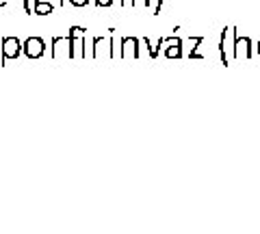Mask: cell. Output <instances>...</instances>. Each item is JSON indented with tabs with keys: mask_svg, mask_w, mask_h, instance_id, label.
I'll list each match as a JSON object with an SVG mask.
<instances>
[{
	"mask_svg": "<svg viewBox=\"0 0 260 234\" xmlns=\"http://www.w3.org/2000/svg\"><path fill=\"white\" fill-rule=\"evenodd\" d=\"M46 39L44 37H39V35H30V37H26V42L22 44V50H24V54L28 56V59H42L44 56V52H46Z\"/></svg>",
	"mask_w": 260,
	"mask_h": 234,
	"instance_id": "6da1fadb",
	"label": "cell"
},
{
	"mask_svg": "<svg viewBox=\"0 0 260 234\" xmlns=\"http://www.w3.org/2000/svg\"><path fill=\"white\" fill-rule=\"evenodd\" d=\"M22 52V42L18 37H3V65H7L9 59H18Z\"/></svg>",
	"mask_w": 260,
	"mask_h": 234,
	"instance_id": "7a4b0ae2",
	"label": "cell"
},
{
	"mask_svg": "<svg viewBox=\"0 0 260 234\" xmlns=\"http://www.w3.org/2000/svg\"><path fill=\"white\" fill-rule=\"evenodd\" d=\"M232 59L234 61H247V59H251V39L249 37L237 35V39H234Z\"/></svg>",
	"mask_w": 260,
	"mask_h": 234,
	"instance_id": "3957f363",
	"label": "cell"
},
{
	"mask_svg": "<svg viewBox=\"0 0 260 234\" xmlns=\"http://www.w3.org/2000/svg\"><path fill=\"white\" fill-rule=\"evenodd\" d=\"M52 59H59V56H68V59H74L72 54V42H70V35L68 37H59L54 35L52 37Z\"/></svg>",
	"mask_w": 260,
	"mask_h": 234,
	"instance_id": "277c9868",
	"label": "cell"
},
{
	"mask_svg": "<svg viewBox=\"0 0 260 234\" xmlns=\"http://www.w3.org/2000/svg\"><path fill=\"white\" fill-rule=\"evenodd\" d=\"M139 39L137 37H124L119 44V56L121 59H139Z\"/></svg>",
	"mask_w": 260,
	"mask_h": 234,
	"instance_id": "5b68a950",
	"label": "cell"
},
{
	"mask_svg": "<svg viewBox=\"0 0 260 234\" xmlns=\"http://www.w3.org/2000/svg\"><path fill=\"white\" fill-rule=\"evenodd\" d=\"M165 56L167 59H182V39L174 35V37H165Z\"/></svg>",
	"mask_w": 260,
	"mask_h": 234,
	"instance_id": "8992f818",
	"label": "cell"
},
{
	"mask_svg": "<svg viewBox=\"0 0 260 234\" xmlns=\"http://www.w3.org/2000/svg\"><path fill=\"white\" fill-rule=\"evenodd\" d=\"M232 35V28L230 26H225L221 30V35H219V56H221V65H230V54H228V39H230Z\"/></svg>",
	"mask_w": 260,
	"mask_h": 234,
	"instance_id": "52a82bcc",
	"label": "cell"
},
{
	"mask_svg": "<svg viewBox=\"0 0 260 234\" xmlns=\"http://www.w3.org/2000/svg\"><path fill=\"white\" fill-rule=\"evenodd\" d=\"M54 11V7L48 3V0H35V9H32V15H50Z\"/></svg>",
	"mask_w": 260,
	"mask_h": 234,
	"instance_id": "ba28073f",
	"label": "cell"
},
{
	"mask_svg": "<svg viewBox=\"0 0 260 234\" xmlns=\"http://www.w3.org/2000/svg\"><path fill=\"white\" fill-rule=\"evenodd\" d=\"M145 44H148V48H150V56H152V59H156V56H158V50H160L162 46H165V37H160L156 44H152L150 39L145 37Z\"/></svg>",
	"mask_w": 260,
	"mask_h": 234,
	"instance_id": "9c48e42d",
	"label": "cell"
},
{
	"mask_svg": "<svg viewBox=\"0 0 260 234\" xmlns=\"http://www.w3.org/2000/svg\"><path fill=\"white\" fill-rule=\"evenodd\" d=\"M113 3H115V0H95V7H100V9H109V7H113Z\"/></svg>",
	"mask_w": 260,
	"mask_h": 234,
	"instance_id": "30bf717a",
	"label": "cell"
},
{
	"mask_svg": "<svg viewBox=\"0 0 260 234\" xmlns=\"http://www.w3.org/2000/svg\"><path fill=\"white\" fill-rule=\"evenodd\" d=\"M130 5L133 7H145V9H148V7L152 5V0H130Z\"/></svg>",
	"mask_w": 260,
	"mask_h": 234,
	"instance_id": "8fae6325",
	"label": "cell"
},
{
	"mask_svg": "<svg viewBox=\"0 0 260 234\" xmlns=\"http://www.w3.org/2000/svg\"><path fill=\"white\" fill-rule=\"evenodd\" d=\"M70 3H72V5H74V7H76V9H80V7H87L89 3H91V0H70Z\"/></svg>",
	"mask_w": 260,
	"mask_h": 234,
	"instance_id": "7c38bea8",
	"label": "cell"
},
{
	"mask_svg": "<svg viewBox=\"0 0 260 234\" xmlns=\"http://www.w3.org/2000/svg\"><path fill=\"white\" fill-rule=\"evenodd\" d=\"M162 5H165V0H156V7H154V15H158L162 11Z\"/></svg>",
	"mask_w": 260,
	"mask_h": 234,
	"instance_id": "4fadbf2b",
	"label": "cell"
},
{
	"mask_svg": "<svg viewBox=\"0 0 260 234\" xmlns=\"http://www.w3.org/2000/svg\"><path fill=\"white\" fill-rule=\"evenodd\" d=\"M9 5V0H0V9H3V7H7Z\"/></svg>",
	"mask_w": 260,
	"mask_h": 234,
	"instance_id": "5bb4252c",
	"label": "cell"
},
{
	"mask_svg": "<svg viewBox=\"0 0 260 234\" xmlns=\"http://www.w3.org/2000/svg\"><path fill=\"white\" fill-rule=\"evenodd\" d=\"M258 54H260V42H258Z\"/></svg>",
	"mask_w": 260,
	"mask_h": 234,
	"instance_id": "9a60e30c",
	"label": "cell"
}]
</instances>
